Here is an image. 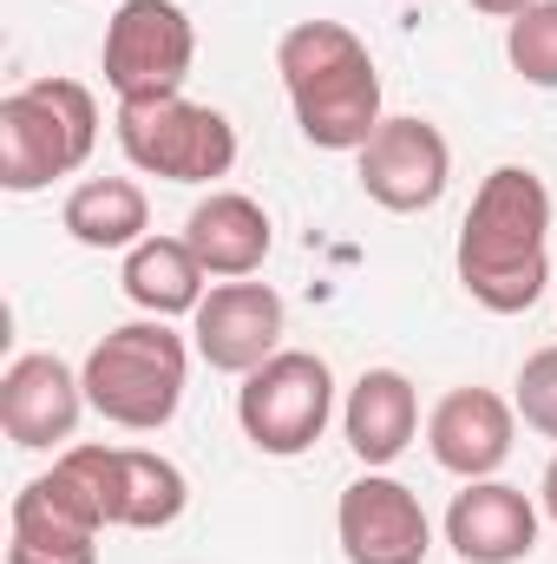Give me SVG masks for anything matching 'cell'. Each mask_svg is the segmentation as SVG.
<instances>
[{"instance_id":"obj_6","label":"cell","mask_w":557,"mask_h":564,"mask_svg":"<svg viewBox=\"0 0 557 564\" xmlns=\"http://www.w3.org/2000/svg\"><path fill=\"white\" fill-rule=\"evenodd\" d=\"M53 466L92 499V512L106 519V532L112 525L119 532H164L190 506L184 473L164 453H144V446H59Z\"/></svg>"},{"instance_id":"obj_5","label":"cell","mask_w":557,"mask_h":564,"mask_svg":"<svg viewBox=\"0 0 557 564\" xmlns=\"http://www.w3.org/2000/svg\"><path fill=\"white\" fill-rule=\"evenodd\" d=\"M112 132L144 177H164V184H210V177H230L237 164V126L217 106H197L184 93L125 99Z\"/></svg>"},{"instance_id":"obj_23","label":"cell","mask_w":557,"mask_h":564,"mask_svg":"<svg viewBox=\"0 0 557 564\" xmlns=\"http://www.w3.org/2000/svg\"><path fill=\"white\" fill-rule=\"evenodd\" d=\"M538 506H545V519L557 525V453H551V466H545V486H538Z\"/></svg>"},{"instance_id":"obj_10","label":"cell","mask_w":557,"mask_h":564,"mask_svg":"<svg viewBox=\"0 0 557 564\" xmlns=\"http://www.w3.org/2000/svg\"><path fill=\"white\" fill-rule=\"evenodd\" d=\"M99 532H106V519L92 512V499L53 466L13 492L7 564H99Z\"/></svg>"},{"instance_id":"obj_2","label":"cell","mask_w":557,"mask_h":564,"mask_svg":"<svg viewBox=\"0 0 557 564\" xmlns=\"http://www.w3.org/2000/svg\"><path fill=\"white\" fill-rule=\"evenodd\" d=\"M276 73L288 112L315 151H361L381 132V73L354 26L295 20L276 40Z\"/></svg>"},{"instance_id":"obj_18","label":"cell","mask_w":557,"mask_h":564,"mask_svg":"<svg viewBox=\"0 0 557 564\" xmlns=\"http://www.w3.org/2000/svg\"><path fill=\"white\" fill-rule=\"evenodd\" d=\"M204 263H197V250L184 243V237H144L139 250H125V295L139 302L144 315H157V322H171V315H197V302H204Z\"/></svg>"},{"instance_id":"obj_7","label":"cell","mask_w":557,"mask_h":564,"mask_svg":"<svg viewBox=\"0 0 557 564\" xmlns=\"http://www.w3.org/2000/svg\"><path fill=\"white\" fill-rule=\"evenodd\" d=\"M335 421V375L321 355L308 348H282L256 375H243L237 388V426L256 453L295 459L321 440V426Z\"/></svg>"},{"instance_id":"obj_15","label":"cell","mask_w":557,"mask_h":564,"mask_svg":"<svg viewBox=\"0 0 557 564\" xmlns=\"http://www.w3.org/2000/svg\"><path fill=\"white\" fill-rule=\"evenodd\" d=\"M446 545L459 564H525L538 552V506L505 479H466L446 506Z\"/></svg>"},{"instance_id":"obj_16","label":"cell","mask_w":557,"mask_h":564,"mask_svg":"<svg viewBox=\"0 0 557 564\" xmlns=\"http://www.w3.org/2000/svg\"><path fill=\"white\" fill-rule=\"evenodd\" d=\"M184 243L197 250V263H204L210 276L243 282L270 263L276 230H270V210H263L250 191H210V197L184 217Z\"/></svg>"},{"instance_id":"obj_14","label":"cell","mask_w":557,"mask_h":564,"mask_svg":"<svg viewBox=\"0 0 557 564\" xmlns=\"http://www.w3.org/2000/svg\"><path fill=\"white\" fill-rule=\"evenodd\" d=\"M512 440H518V408L499 401L492 388H452L426 414V453L459 479H492L512 459Z\"/></svg>"},{"instance_id":"obj_9","label":"cell","mask_w":557,"mask_h":564,"mask_svg":"<svg viewBox=\"0 0 557 564\" xmlns=\"http://www.w3.org/2000/svg\"><path fill=\"white\" fill-rule=\"evenodd\" d=\"M335 539L348 564H426L433 519L419 492L401 486L394 473H361L335 506Z\"/></svg>"},{"instance_id":"obj_17","label":"cell","mask_w":557,"mask_h":564,"mask_svg":"<svg viewBox=\"0 0 557 564\" xmlns=\"http://www.w3.org/2000/svg\"><path fill=\"white\" fill-rule=\"evenodd\" d=\"M341 426H348V446L361 453L368 473L394 466L419 433V394L401 368H368L354 388H348V408H341Z\"/></svg>"},{"instance_id":"obj_12","label":"cell","mask_w":557,"mask_h":564,"mask_svg":"<svg viewBox=\"0 0 557 564\" xmlns=\"http://www.w3.org/2000/svg\"><path fill=\"white\" fill-rule=\"evenodd\" d=\"M190 348L217 375H256L282 355V295L270 282H217L190 315Z\"/></svg>"},{"instance_id":"obj_22","label":"cell","mask_w":557,"mask_h":564,"mask_svg":"<svg viewBox=\"0 0 557 564\" xmlns=\"http://www.w3.org/2000/svg\"><path fill=\"white\" fill-rule=\"evenodd\" d=\"M466 7H479V13H492V20H518V13L538 7V0H466Z\"/></svg>"},{"instance_id":"obj_13","label":"cell","mask_w":557,"mask_h":564,"mask_svg":"<svg viewBox=\"0 0 557 564\" xmlns=\"http://www.w3.org/2000/svg\"><path fill=\"white\" fill-rule=\"evenodd\" d=\"M86 408V375H73L59 355H13L0 375V426L20 453L66 446Z\"/></svg>"},{"instance_id":"obj_11","label":"cell","mask_w":557,"mask_h":564,"mask_svg":"<svg viewBox=\"0 0 557 564\" xmlns=\"http://www.w3.org/2000/svg\"><path fill=\"white\" fill-rule=\"evenodd\" d=\"M354 158H361V191L394 217L433 210L452 177V144L433 119H381V132Z\"/></svg>"},{"instance_id":"obj_1","label":"cell","mask_w":557,"mask_h":564,"mask_svg":"<svg viewBox=\"0 0 557 564\" xmlns=\"http://www.w3.org/2000/svg\"><path fill=\"white\" fill-rule=\"evenodd\" d=\"M452 270L492 315H525L551 282V191L532 164H499L472 191Z\"/></svg>"},{"instance_id":"obj_21","label":"cell","mask_w":557,"mask_h":564,"mask_svg":"<svg viewBox=\"0 0 557 564\" xmlns=\"http://www.w3.org/2000/svg\"><path fill=\"white\" fill-rule=\"evenodd\" d=\"M512 408H518V421L532 426V433L557 440V341H551V348H538V355H525Z\"/></svg>"},{"instance_id":"obj_8","label":"cell","mask_w":557,"mask_h":564,"mask_svg":"<svg viewBox=\"0 0 557 564\" xmlns=\"http://www.w3.org/2000/svg\"><path fill=\"white\" fill-rule=\"evenodd\" d=\"M190 59H197V26L177 0H125L106 26V86L125 99H171L184 93L190 79Z\"/></svg>"},{"instance_id":"obj_4","label":"cell","mask_w":557,"mask_h":564,"mask_svg":"<svg viewBox=\"0 0 557 564\" xmlns=\"http://www.w3.org/2000/svg\"><path fill=\"white\" fill-rule=\"evenodd\" d=\"M99 144V99L79 79H26L0 99V184L13 197L73 177Z\"/></svg>"},{"instance_id":"obj_19","label":"cell","mask_w":557,"mask_h":564,"mask_svg":"<svg viewBox=\"0 0 557 564\" xmlns=\"http://www.w3.org/2000/svg\"><path fill=\"white\" fill-rule=\"evenodd\" d=\"M59 224L86 250H139L144 237H151V197H144L132 177H86L66 197Z\"/></svg>"},{"instance_id":"obj_20","label":"cell","mask_w":557,"mask_h":564,"mask_svg":"<svg viewBox=\"0 0 557 564\" xmlns=\"http://www.w3.org/2000/svg\"><path fill=\"white\" fill-rule=\"evenodd\" d=\"M505 59H512V73H518L525 86L557 93V0H538V7H525V13L512 20Z\"/></svg>"},{"instance_id":"obj_3","label":"cell","mask_w":557,"mask_h":564,"mask_svg":"<svg viewBox=\"0 0 557 564\" xmlns=\"http://www.w3.org/2000/svg\"><path fill=\"white\" fill-rule=\"evenodd\" d=\"M79 375H86V401H92L99 421L125 426V433H157L184 408L190 348H184V335L171 322L144 315V322H125V328L99 335Z\"/></svg>"}]
</instances>
